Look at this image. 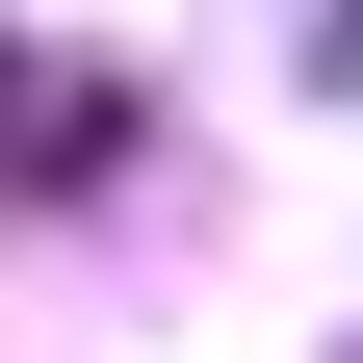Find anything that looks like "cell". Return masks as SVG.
Masks as SVG:
<instances>
[{"mask_svg":"<svg viewBox=\"0 0 363 363\" xmlns=\"http://www.w3.org/2000/svg\"><path fill=\"white\" fill-rule=\"evenodd\" d=\"M337 78H363V0H337Z\"/></svg>","mask_w":363,"mask_h":363,"instance_id":"cell-1","label":"cell"}]
</instances>
